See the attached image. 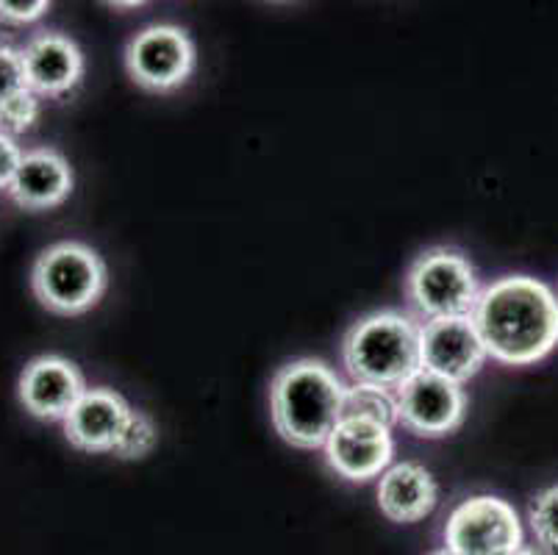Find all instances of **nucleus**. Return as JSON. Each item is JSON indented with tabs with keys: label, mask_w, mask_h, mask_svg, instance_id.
I'll return each instance as SVG.
<instances>
[{
	"label": "nucleus",
	"mask_w": 558,
	"mask_h": 555,
	"mask_svg": "<svg viewBox=\"0 0 558 555\" xmlns=\"http://www.w3.org/2000/svg\"><path fill=\"white\" fill-rule=\"evenodd\" d=\"M23 147L17 145L12 134L0 131V190H9L14 181V172H17L20 161H23Z\"/></svg>",
	"instance_id": "4be33fe9"
},
{
	"label": "nucleus",
	"mask_w": 558,
	"mask_h": 555,
	"mask_svg": "<svg viewBox=\"0 0 558 555\" xmlns=\"http://www.w3.org/2000/svg\"><path fill=\"white\" fill-rule=\"evenodd\" d=\"M405 292L425 319H448L473 317L481 289L464 253L453 248H430L411 264Z\"/></svg>",
	"instance_id": "39448f33"
},
{
	"label": "nucleus",
	"mask_w": 558,
	"mask_h": 555,
	"mask_svg": "<svg viewBox=\"0 0 558 555\" xmlns=\"http://www.w3.org/2000/svg\"><path fill=\"white\" fill-rule=\"evenodd\" d=\"M39 117V95L32 89H23L12 98L0 100V131L7 134H23L37 122Z\"/></svg>",
	"instance_id": "6ab92c4d"
},
{
	"label": "nucleus",
	"mask_w": 558,
	"mask_h": 555,
	"mask_svg": "<svg viewBox=\"0 0 558 555\" xmlns=\"http://www.w3.org/2000/svg\"><path fill=\"white\" fill-rule=\"evenodd\" d=\"M531 528H534L536 539L545 550L558 555V486L545 488L534 503H531Z\"/></svg>",
	"instance_id": "a211bd4d"
},
{
	"label": "nucleus",
	"mask_w": 558,
	"mask_h": 555,
	"mask_svg": "<svg viewBox=\"0 0 558 555\" xmlns=\"http://www.w3.org/2000/svg\"><path fill=\"white\" fill-rule=\"evenodd\" d=\"M395 442L389 427L362 420H339L326 442V458L339 478L364 483L389 470Z\"/></svg>",
	"instance_id": "9d476101"
},
{
	"label": "nucleus",
	"mask_w": 558,
	"mask_h": 555,
	"mask_svg": "<svg viewBox=\"0 0 558 555\" xmlns=\"http://www.w3.org/2000/svg\"><path fill=\"white\" fill-rule=\"evenodd\" d=\"M445 542L459 555H509L522 547L520 517L500 497H470L450 514Z\"/></svg>",
	"instance_id": "0eeeda50"
},
{
	"label": "nucleus",
	"mask_w": 558,
	"mask_h": 555,
	"mask_svg": "<svg viewBox=\"0 0 558 555\" xmlns=\"http://www.w3.org/2000/svg\"><path fill=\"white\" fill-rule=\"evenodd\" d=\"M473 323L495 361L536 364L558 345V300L531 275H506L481 289Z\"/></svg>",
	"instance_id": "f257e3e1"
},
{
	"label": "nucleus",
	"mask_w": 558,
	"mask_h": 555,
	"mask_svg": "<svg viewBox=\"0 0 558 555\" xmlns=\"http://www.w3.org/2000/svg\"><path fill=\"white\" fill-rule=\"evenodd\" d=\"M28 89L25 84V68L23 53L9 45H0V100L12 98L17 92Z\"/></svg>",
	"instance_id": "aec40b11"
},
{
	"label": "nucleus",
	"mask_w": 558,
	"mask_h": 555,
	"mask_svg": "<svg viewBox=\"0 0 558 555\" xmlns=\"http://www.w3.org/2000/svg\"><path fill=\"white\" fill-rule=\"evenodd\" d=\"M342 397L344 384L326 361L298 359L283 364L270 386L272 425L292 447H326L342 420Z\"/></svg>",
	"instance_id": "f03ea898"
},
{
	"label": "nucleus",
	"mask_w": 558,
	"mask_h": 555,
	"mask_svg": "<svg viewBox=\"0 0 558 555\" xmlns=\"http://www.w3.org/2000/svg\"><path fill=\"white\" fill-rule=\"evenodd\" d=\"M109 273L104 258L84 242H56L45 248L32 267V289L53 314L75 317L98 305Z\"/></svg>",
	"instance_id": "20e7f679"
},
{
	"label": "nucleus",
	"mask_w": 558,
	"mask_h": 555,
	"mask_svg": "<svg viewBox=\"0 0 558 555\" xmlns=\"http://www.w3.org/2000/svg\"><path fill=\"white\" fill-rule=\"evenodd\" d=\"M378 508L392 522H420L436 508V483L423 464L389 467L378 483Z\"/></svg>",
	"instance_id": "2eb2a0df"
},
{
	"label": "nucleus",
	"mask_w": 558,
	"mask_h": 555,
	"mask_svg": "<svg viewBox=\"0 0 558 555\" xmlns=\"http://www.w3.org/2000/svg\"><path fill=\"white\" fill-rule=\"evenodd\" d=\"M430 555H459V553H453L450 547H445V550H436V553H430Z\"/></svg>",
	"instance_id": "b1692460"
},
{
	"label": "nucleus",
	"mask_w": 558,
	"mask_h": 555,
	"mask_svg": "<svg viewBox=\"0 0 558 555\" xmlns=\"http://www.w3.org/2000/svg\"><path fill=\"white\" fill-rule=\"evenodd\" d=\"M131 406L123 395L106 386H93L64 417V436L73 447L86 453H114L131 420Z\"/></svg>",
	"instance_id": "f8f14e48"
},
{
	"label": "nucleus",
	"mask_w": 558,
	"mask_h": 555,
	"mask_svg": "<svg viewBox=\"0 0 558 555\" xmlns=\"http://www.w3.org/2000/svg\"><path fill=\"white\" fill-rule=\"evenodd\" d=\"M20 53H23L25 84L39 98H59L78 86L81 75H84L81 48L56 31H43L32 37Z\"/></svg>",
	"instance_id": "ddd939ff"
},
{
	"label": "nucleus",
	"mask_w": 558,
	"mask_h": 555,
	"mask_svg": "<svg viewBox=\"0 0 558 555\" xmlns=\"http://www.w3.org/2000/svg\"><path fill=\"white\" fill-rule=\"evenodd\" d=\"M73 170L68 159L53 147H34L23 153L9 195L25 212H45L62 206L73 192Z\"/></svg>",
	"instance_id": "4468645a"
},
{
	"label": "nucleus",
	"mask_w": 558,
	"mask_h": 555,
	"mask_svg": "<svg viewBox=\"0 0 558 555\" xmlns=\"http://www.w3.org/2000/svg\"><path fill=\"white\" fill-rule=\"evenodd\" d=\"M420 355L425 373L453 384H464L478 375L484 361L489 359L473 317L428 319L420 330Z\"/></svg>",
	"instance_id": "1a4fd4ad"
},
{
	"label": "nucleus",
	"mask_w": 558,
	"mask_h": 555,
	"mask_svg": "<svg viewBox=\"0 0 558 555\" xmlns=\"http://www.w3.org/2000/svg\"><path fill=\"white\" fill-rule=\"evenodd\" d=\"M50 9L45 0H0V20L12 25L34 23Z\"/></svg>",
	"instance_id": "412c9836"
},
{
	"label": "nucleus",
	"mask_w": 558,
	"mask_h": 555,
	"mask_svg": "<svg viewBox=\"0 0 558 555\" xmlns=\"http://www.w3.org/2000/svg\"><path fill=\"white\" fill-rule=\"evenodd\" d=\"M509 555H536V553H531V550L520 547V550H514V553H509Z\"/></svg>",
	"instance_id": "393cba45"
},
{
	"label": "nucleus",
	"mask_w": 558,
	"mask_h": 555,
	"mask_svg": "<svg viewBox=\"0 0 558 555\" xmlns=\"http://www.w3.org/2000/svg\"><path fill=\"white\" fill-rule=\"evenodd\" d=\"M20 403L37 420H62L73 411L89 386L73 361L62 355H39L20 375Z\"/></svg>",
	"instance_id": "9b49d317"
},
{
	"label": "nucleus",
	"mask_w": 558,
	"mask_h": 555,
	"mask_svg": "<svg viewBox=\"0 0 558 555\" xmlns=\"http://www.w3.org/2000/svg\"><path fill=\"white\" fill-rule=\"evenodd\" d=\"M159 442V427L156 422L150 420L145 411H131V420L125 425L123 436L117 442L114 447V456L117 458H125V461H140V458L150 456Z\"/></svg>",
	"instance_id": "f3484780"
},
{
	"label": "nucleus",
	"mask_w": 558,
	"mask_h": 555,
	"mask_svg": "<svg viewBox=\"0 0 558 555\" xmlns=\"http://www.w3.org/2000/svg\"><path fill=\"white\" fill-rule=\"evenodd\" d=\"M109 7H114V9H140V7H145V3H140V0H131V3H109Z\"/></svg>",
	"instance_id": "5701e85b"
},
{
	"label": "nucleus",
	"mask_w": 558,
	"mask_h": 555,
	"mask_svg": "<svg viewBox=\"0 0 558 555\" xmlns=\"http://www.w3.org/2000/svg\"><path fill=\"white\" fill-rule=\"evenodd\" d=\"M395 397H398L400 422L409 427L411 434L425 436V439L453 434L456 427L464 422L466 395L461 384L430 375L425 370H420L403 386H398Z\"/></svg>",
	"instance_id": "6e6552de"
},
{
	"label": "nucleus",
	"mask_w": 558,
	"mask_h": 555,
	"mask_svg": "<svg viewBox=\"0 0 558 555\" xmlns=\"http://www.w3.org/2000/svg\"><path fill=\"white\" fill-rule=\"evenodd\" d=\"M420 330L409 314L375 312L344 334L342 361L353 384L398 389L423 370Z\"/></svg>",
	"instance_id": "7ed1b4c3"
},
{
	"label": "nucleus",
	"mask_w": 558,
	"mask_h": 555,
	"mask_svg": "<svg viewBox=\"0 0 558 555\" xmlns=\"http://www.w3.org/2000/svg\"><path fill=\"white\" fill-rule=\"evenodd\" d=\"M342 420L375 422L392 431L400 422L398 397L384 386L373 384H350L344 386L342 397Z\"/></svg>",
	"instance_id": "dca6fc26"
},
{
	"label": "nucleus",
	"mask_w": 558,
	"mask_h": 555,
	"mask_svg": "<svg viewBox=\"0 0 558 555\" xmlns=\"http://www.w3.org/2000/svg\"><path fill=\"white\" fill-rule=\"evenodd\" d=\"M125 70L142 89H179L195 70V43L179 25H148L125 48Z\"/></svg>",
	"instance_id": "423d86ee"
}]
</instances>
